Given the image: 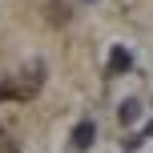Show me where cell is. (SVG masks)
Here are the masks:
<instances>
[{"label": "cell", "instance_id": "obj_1", "mask_svg": "<svg viewBox=\"0 0 153 153\" xmlns=\"http://www.w3.org/2000/svg\"><path fill=\"white\" fill-rule=\"evenodd\" d=\"M40 85H45V65L32 61L28 69H20L16 76H8V93H12V101H28L40 93Z\"/></svg>", "mask_w": 153, "mask_h": 153}, {"label": "cell", "instance_id": "obj_3", "mask_svg": "<svg viewBox=\"0 0 153 153\" xmlns=\"http://www.w3.org/2000/svg\"><path fill=\"white\" fill-rule=\"evenodd\" d=\"M129 69H133V53L125 45H113L109 48V76H125Z\"/></svg>", "mask_w": 153, "mask_h": 153}, {"label": "cell", "instance_id": "obj_6", "mask_svg": "<svg viewBox=\"0 0 153 153\" xmlns=\"http://www.w3.org/2000/svg\"><path fill=\"white\" fill-rule=\"evenodd\" d=\"M0 153H20V145L12 141V133H8V129H0Z\"/></svg>", "mask_w": 153, "mask_h": 153}, {"label": "cell", "instance_id": "obj_7", "mask_svg": "<svg viewBox=\"0 0 153 153\" xmlns=\"http://www.w3.org/2000/svg\"><path fill=\"white\" fill-rule=\"evenodd\" d=\"M141 145H145V137H141V133H133V137H125V141H121V149H125V153H137Z\"/></svg>", "mask_w": 153, "mask_h": 153}, {"label": "cell", "instance_id": "obj_8", "mask_svg": "<svg viewBox=\"0 0 153 153\" xmlns=\"http://www.w3.org/2000/svg\"><path fill=\"white\" fill-rule=\"evenodd\" d=\"M141 137H145V141H149V137H153V121H149V125H145V129H141Z\"/></svg>", "mask_w": 153, "mask_h": 153}, {"label": "cell", "instance_id": "obj_5", "mask_svg": "<svg viewBox=\"0 0 153 153\" xmlns=\"http://www.w3.org/2000/svg\"><path fill=\"white\" fill-rule=\"evenodd\" d=\"M48 20H53V24L61 20L65 24V20H69V4H56V0H53V4H48Z\"/></svg>", "mask_w": 153, "mask_h": 153}, {"label": "cell", "instance_id": "obj_2", "mask_svg": "<svg viewBox=\"0 0 153 153\" xmlns=\"http://www.w3.org/2000/svg\"><path fill=\"white\" fill-rule=\"evenodd\" d=\"M93 141H97V125H93V121H76L73 133H69V145L76 153H85V149H93Z\"/></svg>", "mask_w": 153, "mask_h": 153}, {"label": "cell", "instance_id": "obj_4", "mask_svg": "<svg viewBox=\"0 0 153 153\" xmlns=\"http://www.w3.org/2000/svg\"><path fill=\"white\" fill-rule=\"evenodd\" d=\"M117 121H121V125H137L141 121V101L137 97H125L121 105H117Z\"/></svg>", "mask_w": 153, "mask_h": 153}]
</instances>
